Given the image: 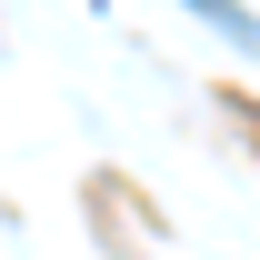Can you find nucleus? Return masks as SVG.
Returning a JSON list of instances; mask_svg holds the SVG:
<instances>
[]
</instances>
